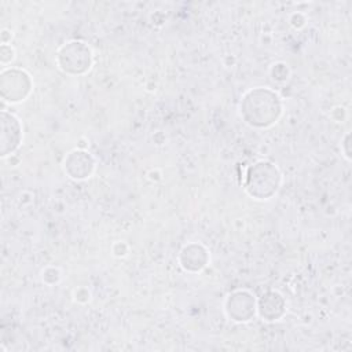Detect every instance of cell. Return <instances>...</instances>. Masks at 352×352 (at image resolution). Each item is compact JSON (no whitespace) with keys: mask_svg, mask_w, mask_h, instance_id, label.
Returning a JSON list of instances; mask_svg holds the SVG:
<instances>
[{"mask_svg":"<svg viewBox=\"0 0 352 352\" xmlns=\"http://www.w3.org/2000/svg\"><path fill=\"white\" fill-rule=\"evenodd\" d=\"M241 109L248 124L254 126H268L279 117L280 102L274 92L258 88L245 95Z\"/></svg>","mask_w":352,"mask_h":352,"instance_id":"obj_1","label":"cell"},{"mask_svg":"<svg viewBox=\"0 0 352 352\" xmlns=\"http://www.w3.org/2000/svg\"><path fill=\"white\" fill-rule=\"evenodd\" d=\"M279 182L280 175L276 166L261 161L249 168L245 188L252 197L257 199H268L276 192Z\"/></svg>","mask_w":352,"mask_h":352,"instance_id":"obj_2","label":"cell"},{"mask_svg":"<svg viewBox=\"0 0 352 352\" xmlns=\"http://www.w3.org/2000/svg\"><path fill=\"white\" fill-rule=\"evenodd\" d=\"M60 67L73 74H80L91 67V51L84 43L73 41L65 45L59 52Z\"/></svg>","mask_w":352,"mask_h":352,"instance_id":"obj_3","label":"cell"},{"mask_svg":"<svg viewBox=\"0 0 352 352\" xmlns=\"http://www.w3.org/2000/svg\"><path fill=\"white\" fill-rule=\"evenodd\" d=\"M274 307L278 308V309H282L283 311V300L282 297L278 294V293H268L265 296H263L261 301H260V315L263 318H265L267 320H274L276 318H279L276 315V312L274 311Z\"/></svg>","mask_w":352,"mask_h":352,"instance_id":"obj_4","label":"cell"}]
</instances>
